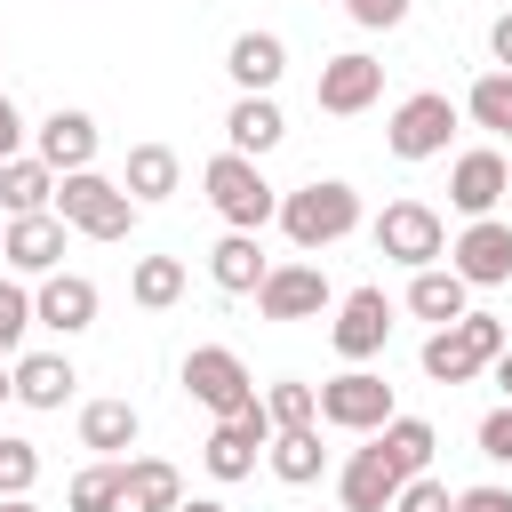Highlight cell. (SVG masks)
Here are the masks:
<instances>
[{
  "mask_svg": "<svg viewBox=\"0 0 512 512\" xmlns=\"http://www.w3.org/2000/svg\"><path fill=\"white\" fill-rule=\"evenodd\" d=\"M432 448H440V432H432L424 416H384V424L368 432V448H352V464H344V480H336V488H344V512H392L400 480L424 472Z\"/></svg>",
  "mask_w": 512,
  "mask_h": 512,
  "instance_id": "1",
  "label": "cell"
},
{
  "mask_svg": "<svg viewBox=\"0 0 512 512\" xmlns=\"http://www.w3.org/2000/svg\"><path fill=\"white\" fill-rule=\"evenodd\" d=\"M272 224L288 232V248L320 256V248H336V240L360 224V192H352V184H336V176H312V184L280 192V216H272Z\"/></svg>",
  "mask_w": 512,
  "mask_h": 512,
  "instance_id": "2",
  "label": "cell"
},
{
  "mask_svg": "<svg viewBox=\"0 0 512 512\" xmlns=\"http://www.w3.org/2000/svg\"><path fill=\"white\" fill-rule=\"evenodd\" d=\"M56 216H64L72 232H88V240H128V232H136L128 184H112V176H96V168L56 176Z\"/></svg>",
  "mask_w": 512,
  "mask_h": 512,
  "instance_id": "3",
  "label": "cell"
},
{
  "mask_svg": "<svg viewBox=\"0 0 512 512\" xmlns=\"http://www.w3.org/2000/svg\"><path fill=\"white\" fill-rule=\"evenodd\" d=\"M200 184H208V200H216V216H224L232 232H264V224L280 216V192L264 184V168H256L248 152H216V160L200 168Z\"/></svg>",
  "mask_w": 512,
  "mask_h": 512,
  "instance_id": "4",
  "label": "cell"
},
{
  "mask_svg": "<svg viewBox=\"0 0 512 512\" xmlns=\"http://www.w3.org/2000/svg\"><path fill=\"white\" fill-rule=\"evenodd\" d=\"M496 352H504V320L496 312H464V320H448V328L424 336V376L432 384H472Z\"/></svg>",
  "mask_w": 512,
  "mask_h": 512,
  "instance_id": "5",
  "label": "cell"
},
{
  "mask_svg": "<svg viewBox=\"0 0 512 512\" xmlns=\"http://www.w3.org/2000/svg\"><path fill=\"white\" fill-rule=\"evenodd\" d=\"M184 392H192L200 408H216V416L256 408V376H248V360H240L232 344H192V352H184Z\"/></svg>",
  "mask_w": 512,
  "mask_h": 512,
  "instance_id": "6",
  "label": "cell"
},
{
  "mask_svg": "<svg viewBox=\"0 0 512 512\" xmlns=\"http://www.w3.org/2000/svg\"><path fill=\"white\" fill-rule=\"evenodd\" d=\"M448 136H456V104H448L440 88L400 96V104H392V120H384L392 160H432V152H448Z\"/></svg>",
  "mask_w": 512,
  "mask_h": 512,
  "instance_id": "7",
  "label": "cell"
},
{
  "mask_svg": "<svg viewBox=\"0 0 512 512\" xmlns=\"http://www.w3.org/2000/svg\"><path fill=\"white\" fill-rule=\"evenodd\" d=\"M376 248H384L392 264L424 272V264H440V256H448V224H440L424 200H392V208L376 216Z\"/></svg>",
  "mask_w": 512,
  "mask_h": 512,
  "instance_id": "8",
  "label": "cell"
},
{
  "mask_svg": "<svg viewBox=\"0 0 512 512\" xmlns=\"http://www.w3.org/2000/svg\"><path fill=\"white\" fill-rule=\"evenodd\" d=\"M448 272H456L464 288H504V280H512V224L464 216V232L448 240Z\"/></svg>",
  "mask_w": 512,
  "mask_h": 512,
  "instance_id": "9",
  "label": "cell"
},
{
  "mask_svg": "<svg viewBox=\"0 0 512 512\" xmlns=\"http://www.w3.org/2000/svg\"><path fill=\"white\" fill-rule=\"evenodd\" d=\"M384 416H400L384 376H368V368H344V376H328V384H320V424H336V432H376Z\"/></svg>",
  "mask_w": 512,
  "mask_h": 512,
  "instance_id": "10",
  "label": "cell"
},
{
  "mask_svg": "<svg viewBox=\"0 0 512 512\" xmlns=\"http://www.w3.org/2000/svg\"><path fill=\"white\" fill-rule=\"evenodd\" d=\"M256 304H264V320H320L336 304V288H328L320 264H272L256 280Z\"/></svg>",
  "mask_w": 512,
  "mask_h": 512,
  "instance_id": "11",
  "label": "cell"
},
{
  "mask_svg": "<svg viewBox=\"0 0 512 512\" xmlns=\"http://www.w3.org/2000/svg\"><path fill=\"white\" fill-rule=\"evenodd\" d=\"M384 336H392V296H384V288H352V296H336V328H328V344H336L352 368L376 360Z\"/></svg>",
  "mask_w": 512,
  "mask_h": 512,
  "instance_id": "12",
  "label": "cell"
},
{
  "mask_svg": "<svg viewBox=\"0 0 512 512\" xmlns=\"http://www.w3.org/2000/svg\"><path fill=\"white\" fill-rule=\"evenodd\" d=\"M264 448H272V416H264V400H256V408H240V416H216V432H208L200 456H208L216 480H248Z\"/></svg>",
  "mask_w": 512,
  "mask_h": 512,
  "instance_id": "13",
  "label": "cell"
},
{
  "mask_svg": "<svg viewBox=\"0 0 512 512\" xmlns=\"http://www.w3.org/2000/svg\"><path fill=\"white\" fill-rule=\"evenodd\" d=\"M376 96H384V64H376V56L344 48V56H328V64H320V88H312V104H320V112L352 120V112H368Z\"/></svg>",
  "mask_w": 512,
  "mask_h": 512,
  "instance_id": "14",
  "label": "cell"
},
{
  "mask_svg": "<svg viewBox=\"0 0 512 512\" xmlns=\"http://www.w3.org/2000/svg\"><path fill=\"white\" fill-rule=\"evenodd\" d=\"M64 232H72V224H64L56 208H40V216H8L0 256H8L16 272H40V280H48V272H64Z\"/></svg>",
  "mask_w": 512,
  "mask_h": 512,
  "instance_id": "15",
  "label": "cell"
},
{
  "mask_svg": "<svg viewBox=\"0 0 512 512\" xmlns=\"http://www.w3.org/2000/svg\"><path fill=\"white\" fill-rule=\"evenodd\" d=\"M32 328H56V336L96 328V280H80V272H48L40 296H32Z\"/></svg>",
  "mask_w": 512,
  "mask_h": 512,
  "instance_id": "16",
  "label": "cell"
},
{
  "mask_svg": "<svg viewBox=\"0 0 512 512\" xmlns=\"http://www.w3.org/2000/svg\"><path fill=\"white\" fill-rule=\"evenodd\" d=\"M512 192V168H504V152H464L456 168H448V200L464 208V216H496V200Z\"/></svg>",
  "mask_w": 512,
  "mask_h": 512,
  "instance_id": "17",
  "label": "cell"
},
{
  "mask_svg": "<svg viewBox=\"0 0 512 512\" xmlns=\"http://www.w3.org/2000/svg\"><path fill=\"white\" fill-rule=\"evenodd\" d=\"M224 72L240 80V96H272V88H280V72H288L280 32H240V40L224 48Z\"/></svg>",
  "mask_w": 512,
  "mask_h": 512,
  "instance_id": "18",
  "label": "cell"
},
{
  "mask_svg": "<svg viewBox=\"0 0 512 512\" xmlns=\"http://www.w3.org/2000/svg\"><path fill=\"white\" fill-rule=\"evenodd\" d=\"M40 160H48L56 176L88 168V160H96V120H88V112H64V104H56V112L40 120Z\"/></svg>",
  "mask_w": 512,
  "mask_h": 512,
  "instance_id": "19",
  "label": "cell"
},
{
  "mask_svg": "<svg viewBox=\"0 0 512 512\" xmlns=\"http://www.w3.org/2000/svg\"><path fill=\"white\" fill-rule=\"evenodd\" d=\"M0 208L8 216H40V208H56V168L32 152H16V160H0Z\"/></svg>",
  "mask_w": 512,
  "mask_h": 512,
  "instance_id": "20",
  "label": "cell"
},
{
  "mask_svg": "<svg viewBox=\"0 0 512 512\" xmlns=\"http://www.w3.org/2000/svg\"><path fill=\"white\" fill-rule=\"evenodd\" d=\"M408 312H416V320H432V328H448V320H464V312H472V288H464L448 264H424V272L408 280Z\"/></svg>",
  "mask_w": 512,
  "mask_h": 512,
  "instance_id": "21",
  "label": "cell"
},
{
  "mask_svg": "<svg viewBox=\"0 0 512 512\" xmlns=\"http://www.w3.org/2000/svg\"><path fill=\"white\" fill-rule=\"evenodd\" d=\"M224 136H232V152L264 160V152L288 136V120H280V104H272V96H240V104L224 112Z\"/></svg>",
  "mask_w": 512,
  "mask_h": 512,
  "instance_id": "22",
  "label": "cell"
},
{
  "mask_svg": "<svg viewBox=\"0 0 512 512\" xmlns=\"http://www.w3.org/2000/svg\"><path fill=\"white\" fill-rule=\"evenodd\" d=\"M208 272H216V288H224V296H256V280H264L272 264H264L256 232H224V240L208 248Z\"/></svg>",
  "mask_w": 512,
  "mask_h": 512,
  "instance_id": "23",
  "label": "cell"
},
{
  "mask_svg": "<svg viewBox=\"0 0 512 512\" xmlns=\"http://www.w3.org/2000/svg\"><path fill=\"white\" fill-rule=\"evenodd\" d=\"M72 384H80V376H72L64 352H24V360H16V400H24V408H64Z\"/></svg>",
  "mask_w": 512,
  "mask_h": 512,
  "instance_id": "24",
  "label": "cell"
},
{
  "mask_svg": "<svg viewBox=\"0 0 512 512\" xmlns=\"http://www.w3.org/2000/svg\"><path fill=\"white\" fill-rule=\"evenodd\" d=\"M272 480H288V488H312L320 480V464H328V448H320V424H296V432H272Z\"/></svg>",
  "mask_w": 512,
  "mask_h": 512,
  "instance_id": "25",
  "label": "cell"
},
{
  "mask_svg": "<svg viewBox=\"0 0 512 512\" xmlns=\"http://www.w3.org/2000/svg\"><path fill=\"white\" fill-rule=\"evenodd\" d=\"M176 176H184V160H176L168 144H136L120 184H128V200H136V208H152V200H168V192H176Z\"/></svg>",
  "mask_w": 512,
  "mask_h": 512,
  "instance_id": "26",
  "label": "cell"
},
{
  "mask_svg": "<svg viewBox=\"0 0 512 512\" xmlns=\"http://www.w3.org/2000/svg\"><path fill=\"white\" fill-rule=\"evenodd\" d=\"M80 448H96V456L136 448V408H128V400H88V408H80Z\"/></svg>",
  "mask_w": 512,
  "mask_h": 512,
  "instance_id": "27",
  "label": "cell"
},
{
  "mask_svg": "<svg viewBox=\"0 0 512 512\" xmlns=\"http://www.w3.org/2000/svg\"><path fill=\"white\" fill-rule=\"evenodd\" d=\"M64 504L72 512H128V464H88V472H72V488H64Z\"/></svg>",
  "mask_w": 512,
  "mask_h": 512,
  "instance_id": "28",
  "label": "cell"
},
{
  "mask_svg": "<svg viewBox=\"0 0 512 512\" xmlns=\"http://www.w3.org/2000/svg\"><path fill=\"white\" fill-rule=\"evenodd\" d=\"M184 504V480H176V464H160V456H136L128 464V512H176Z\"/></svg>",
  "mask_w": 512,
  "mask_h": 512,
  "instance_id": "29",
  "label": "cell"
},
{
  "mask_svg": "<svg viewBox=\"0 0 512 512\" xmlns=\"http://www.w3.org/2000/svg\"><path fill=\"white\" fill-rule=\"evenodd\" d=\"M128 296H136L144 312H168V304L184 296V256H136V272H128Z\"/></svg>",
  "mask_w": 512,
  "mask_h": 512,
  "instance_id": "30",
  "label": "cell"
},
{
  "mask_svg": "<svg viewBox=\"0 0 512 512\" xmlns=\"http://www.w3.org/2000/svg\"><path fill=\"white\" fill-rule=\"evenodd\" d=\"M464 112H472L488 136H512V72H480L472 96H464Z\"/></svg>",
  "mask_w": 512,
  "mask_h": 512,
  "instance_id": "31",
  "label": "cell"
},
{
  "mask_svg": "<svg viewBox=\"0 0 512 512\" xmlns=\"http://www.w3.org/2000/svg\"><path fill=\"white\" fill-rule=\"evenodd\" d=\"M264 416H272V432L320 424V392H312V384H272V392H264Z\"/></svg>",
  "mask_w": 512,
  "mask_h": 512,
  "instance_id": "32",
  "label": "cell"
},
{
  "mask_svg": "<svg viewBox=\"0 0 512 512\" xmlns=\"http://www.w3.org/2000/svg\"><path fill=\"white\" fill-rule=\"evenodd\" d=\"M32 480H40V448L0 432V496H32Z\"/></svg>",
  "mask_w": 512,
  "mask_h": 512,
  "instance_id": "33",
  "label": "cell"
},
{
  "mask_svg": "<svg viewBox=\"0 0 512 512\" xmlns=\"http://www.w3.org/2000/svg\"><path fill=\"white\" fill-rule=\"evenodd\" d=\"M392 512H456V496H448V480L408 472V480H400V496H392Z\"/></svg>",
  "mask_w": 512,
  "mask_h": 512,
  "instance_id": "34",
  "label": "cell"
},
{
  "mask_svg": "<svg viewBox=\"0 0 512 512\" xmlns=\"http://www.w3.org/2000/svg\"><path fill=\"white\" fill-rule=\"evenodd\" d=\"M24 328H32V296H24L16 280H0V360L24 344Z\"/></svg>",
  "mask_w": 512,
  "mask_h": 512,
  "instance_id": "35",
  "label": "cell"
},
{
  "mask_svg": "<svg viewBox=\"0 0 512 512\" xmlns=\"http://www.w3.org/2000/svg\"><path fill=\"white\" fill-rule=\"evenodd\" d=\"M344 16L360 32H392V24H408V0H344Z\"/></svg>",
  "mask_w": 512,
  "mask_h": 512,
  "instance_id": "36",
  "label": "cell"
},
{
  "mask_svg": "<svg viewBox=\"0 0 512 512\" xmlns=\"http://www.w3.org/2000/svg\"><path fill=\"white\" fill-rule=\"evenodd\" d=\"M480 456H496V464H512V400L480 416Z\"/></svg>",
  "mask_w": 512,
  "mask_h": 512,
  "instance_id": "37",
  "label": "cell"
},
{
  "mask_svg": "<svg viewBox=\"0 0 512 512\" xmlns=\"http://www.w3.org/2000/svg\"><path fill=\"white\" fill-rule=\"evenodd\" d=\"M456 512H512V488L480 480V488H456Z\"/></svg>",
  "mask_w": 512,
  "mask_h": 512,
  "instance_id": "38",
  "label": "cell"
},
{
  "mask_svg": "<svg viewBox=\"0 0 512 512\" xmlns=\"http://www.w3.org/2000/svg\"><path fill=\"white\" fill-rule=\"evenodd\" d=\"M16 152H24V112L0 96V160H16Z\"/></svg>",
  "mask_w": 512,
  "mask_h": 512,
  "instance_id": "39",
  "label": "cell"
},
{
  "mask_svg": "<svg viewBox=\"0 0 512 512\" xmlns=\"http://www.w3.org/2000/svg\"><path fill=\"white\" fill-rule=\"evenodd\" d=\"M488 48H496V64H504V72H512V8H504V16H496V24H488Z\"/></svg>",
  "mask_w": 512,
  "mask_h": 512,
  "instance_id": "40",
  "label": "cell"
},
{
  "mask_svg": "<svg viewBox=\"0 0 512 512\" xmlns=\"http://www.w3.org/2000/svg\"><path fill=\"white\" fill-rule=\"evenodd\" d=\"M488 368H496V384H504V400H512V344H504V352H496Z\"/></svg>",
  "mask_w": 512,
  "mask_h": 512,
  "instance_id": "41",
  "label": "cell"
},
{
  "mask_svg": "<svg viewBox=\"0 0 512 512\" xmlns=\"http://www.w3.org/2000/svg\"><path fill=\"white\" fill-rule=\"evenodd\" d=\"M0 512H40V504L32 496H0Z\"/></svg>",
  "mask_w": 512,
  "mask_h": 512,
  "instance_id": "42",
  "label": "cell"
},
{
  "mask_svg": "<svg viewBox=\"0 0 512 512\" xmlns=\"http://www.w3.org/2000/svg\"><path fill=\"white\" fill-rule=\"evenodd\" d=\"M176 512H224V504H216V496H192V504H176Z\"/></svg>",
  "mask_w": 512,
  "mask_h": 512,
  "instance_id": "43",
  "label": "cell"
},
{
  "mask_svg": "<svg viewBox=\"0 0 512 512\" xmlns=\"http://www.w3.org/2000/svg\"><path fill=\"white\" fill-rule=\"evenodd\" d=\"M8 392H16V368H8V360H0V400H8Z\"/></svg>",
  "mask_w": 512,
  "mask_h": 512,
  "instance_id": "44",
  "label": "cell"
}]
</instances>
